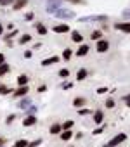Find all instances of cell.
Instances as JSON below:
<instances>
[{"label":"cell","mask_w":130,"mask_h":147,"mask_svg":"<svg viewBox=\"0 0 130 147\" xmlns=\"http://www.w3.org/2000/svg\"><path fill=\"white\" fill-rule=\"evenodd\" d=\"M30 106H31V99H30L28 95H26V97H23V99L19 100V104H18V107H19L21 111H26Z\"/></svg>","instance_id":"obj_12"},{"label":"cell","mask_w":130,"mask_h":147,"mask_svg":"<svg viewBox=\"0 0 130 147\" xmlns=\"http://www.w3.org/2000/svg\"><path fill=\"white\" fill-rule=\"evenodd\" d=\"M52 31H54L56 35H64V33L70 31V26H68L66 23H59V24H56V26L52 28Z\"/></svg>","instance_id":"obj_5"},{"label":"cell","mask_w":130,"mask_h":147,"mask_svg":"<svg viewBox=\"0 0 130 147\" xmlns=\"http://www.w3.org/2000/svg\"><path fill=\"white\" fill-rule=\"evenodd\" d=\"M108 16H82L78 18L80 23H99V21H106Z\"/></svg>","instance_id":"obj_3"},{"label":"cell","mask_w":130,"mask_h":147,"mask_svg":"<svg viewBox=\"0 0 130 147\" xmlns=\"http://www.w3.org/2000/svg\"><path fill=\"white\" fill-rule=\"evenodd\" d=\"M104 106H106V107H108V109H113V107H114V100H113V99H108V100H106V104H104Z\"/></svg>","instance_id":"obj_36"},{"label":"cell","mask_w":130,"mask_h":147,"mask_svg":"<svg viewBox=\"0 0 130 147\" xmlns=\"http://www.w3.org/2000/svg\"><path fill=\"white\" fill-rule=\"evenodd\" d=\"M9 73H11V66H9L7 62L0 64V78H2V76H5V75H9Z\"/></svg>","instance_id":"obj_22"},{"label":"cell","mask_w":130,"mask_h":147,"mask_svg":"<svg viewBox=\"0 0 130 147\" xmlns=\"http://www.w3.org/2000/svg\"><path fill=\"white\" fill-rule=\"evenodd\" d=\"M49 2H61V0H49Z\"/></svg>","instance_id":"obj_49"},{"label":"cell","mask_w":130,"mask_h":147,"mask_svg":"<svg viewBox=\"0 0 130 147\" xmlns=\"http://www.w3.org/2000/svg\"><path fill=\"white\" fill-rule=\"evenodd\" d=\"M14 119H16V114H9V116L5 118V123H7V125H11Z\"/></svg>","instance_id":"obj_39"},{"label":"cell","mask_w":130,"mask_h":147,"mask_svg":"<svg viewBox=\"0 0 130 147\" xmlns=\"http://www.w3.org/2000/svg\"><path fill=\"white\" fill-rule=\"evenodd\" d=\"M78 114L80 116H89V114H92V111L87 109V107H82V109H78Z\"/></svg>","instance_id":"obj_31"},{"label":"cell","mask_w":130,"mask_h":147,"mask_svg":"<svg viewBox=\"0 0 130 147\" xmlns=\"http://www.w3.org/2000/svg\"><path fill=\"white\" fill-rule=\"evenodd\" d=\"M104 130H106V125H104V123H102V125H101V126H99V128H95V130H94V131H92V133H94V135H101V133H102V131H104Z\"/></svg>","instance_id":"obj_33"},{"label":"cell","mask_w":130,"mask_h":147,"mask_svg":"<svg viewBox=\"0 0 130 147\" xmlns=\"http://www.w3.org/2000/svg\"><path fill=\"white\" fill-rule=\"evenodd\" d=\"M9 94H12V88L5 83H0V95H9Z\"/></svg>","instance_id":"obj_24"},{"label":"cell","mask_w":130,"mask_h":147,"mask_svg":"<svg viewBox=\"0 0 130 147\" xmlns=\"http://www.w3.org/2000/svg\"><path fill=\"white\" fill-rule=\"evenodd\" d=\"M37 92H38V94H45V92H47V85H40V87H37Z\"/></svg>","instance_id":"obj_38"},{"label":"cell","mask_w":130,"mask_h":147,"mask_svg":"<svg viewBox=\"0 0 130 147\" xmlns=\"http://www.w3.org/2000/svg\"><path fill=\"white\" fill-rule=\"evenodd\" d=\"M31 40H33V36H31V35H28V33H24L23 36H19V38H18V43H19V45H26V43H30Z\"/></svg>","instance_id":"obj_21"},{"label":"cell","mask_w":130,"mask_h":147,"mask_svg":"<svg viewBox=\"0 0 130 147\" xmlns=\"http://www.w3.org/2000/svg\"><path fill=\"white\" fill-rule=\"evenodd\" d=\"M106 92H108L106 87H99V88H97V94H99V95H102V94H106Z\"/></svg>","instance_id":"obj_41"},{"label":"cell","mask_w":130,"mask_h":147,"mask_svg":"<svg viewBox=\"0 0 130 147\" xmlns=\"http://www.w3.org/2000/svg\"><path fill=\"white\" fill-rule=\"evenodd\" d=\"M12 147H28V140H26V138H19V140L14 142Z\"/></svg>","instance_id":"obj_27"},{"label":"cell","mask_w":130,"mask_h":147,"mask_svg":"<svg viewBox=\"0 0 130 147\" xmlns=\"http://www.w3.org/2000/svg\"><path fill=\"white\" fill-rule=\"evenodd\" d=\"M28 5V0H14V4L11 5L12 7V11H21V9H24Z\"/></svg>","instance_id":"obj_13"},{"label":"cell","mask_w":130,"mask_h":147,"mask_svg":"<svg viewBox=\"0 0 130 147\" xmlns=\"http://www.w3.org/2000/svg\"><path fill=\"white\" fill-rule=\"evenodd\" d=\"M54 16H56L57 19H73V18H75V12H73L71 9H62V7H61Z\"/></svg>","instance_id":"obj_2"},{"label":"cell","mask_w":130,"mask_h":147,"mask_svg":"<svg viewBox=\"0 0 130 147\" xmlns=\"http://www.w3.org/2000/svg\"><path fill=\"white\" fill-rule=\"evenodd\" d=\"M92 121H94L95 125H102V121H104V113H102L101 109L94 111V114H92Z\"/></svg>","instance_id":"obj_9"},{"label":"cell","mask_w":130,"mask_h":147,"mask_svg":"<svg viewBox=\"0 0 130 147\" xmlns=\"http://www.w3.org/2000/svg\"><path fill=\"white\" fill-rule=\"evenodd\" d=\"M89 50H90V47H89V45H85V43H82L75 54H77L78 57H83V55H87V54H89Z\"/></svg>","instance_id":"obj_17"},{"label":"cell","mask_w":130,"mask_h":147,"mask_svg":"<svg viewBox=\"0 0 130 147\" xmlns=\"http://www.w3.org/2000/svg\"><path fill=\"white\" fill-rule=\"evenodd\" d=\"M33 26H35V30H37V33H38L40 36H45V35L49 33V30H47V26H45L43 23H40V21H37V23H35Z\"/></svg>","instance_id":"obj_8"},{"label":"cell","mask_w":130,"mask_h":147,"mask_svg":"<svg viewBox=\"0 0 130 147\" xmlns=\"http://www.w3.org/2000/svg\"><path fill=\"white\" fill-rule=\"evenodd\" d=\"M71 87H73V83H71V82H66V83H62V85H61V88H62V90H70Z\"/></svg>","instance_id":"obj_37"},{"label":"cell","mask_w":130,"mask_h":147,"mask_svg":"<svg viewBox=\"0 0 130 147\" xmlns=\"http://www.w3.org/2000/svg\"><path fill=\"white\" fill-rule=\"evenodd\" d=\"M87 76H89V71H87L85 67H80V69L77 71V80H78V82H83Z\"/></svg>","instance_id":"obj_19"},{"label":"cell","mask_w":130,"mask_h":147,"mask_svg":"<svg viewBox=\"0 0 130 147\" xmlns=\"http://www.w3.org/2000/svg\"><path fill=\"white\" fill-rule=\"evenodd\" d=\"M127 140V133H118V135H114L109 142H106V145L104 147H118L121 142H125Z\"/></svg>","instance_id":"obj_1"},{"label":"cell","mask_w":130,"mask_h":147,"mask_svg":"<svg viewBox=\"0 0 130 147\" xmlns=\"http://www.w3.org/2000/svg\"><path fill=\"white\" fill-rule=\"evenodd\" d=\"M28 82H30L28 75H19L18 76V87H24V85H28Z\"/></svg>","instance_id":"obj_23"},{"label":"cell","mask_w":130,"mask_h":147,"mask_svg":"<svg viewBox=\"0 0 130 147\" xmlns=\"http://www.w3.org/2000/svg\"><path fill=\"white\" fill-rule=\"evenodd\" d=\"M71 57H73V50H71V49H64V50H62V59H64V61H70Z\"/></svg>","instance_id":"obj_26"},{"label":"cell","mask_w":130,"mask_h":147,"mask_svg":"<svg viewBox=\"0 0 130 147\" xmlns=\"http://www.w3.org/2000/svg\"><path fill=\"white\" fill-rule=\"evenodd\" d=\"M0 144H5V138H2V137H0Z\"/></svg>","instance_id":"obj_48"},{"label":"cell","mask_w":130,"mask_h":147,"mask_svg":"<svg viewBox=\"0 0 130 147\" xmlns=\"http://www.w3.org/2000/svg\"><path fill=\"white\" fill-rule=\"evenodd\" d=\"M5 28H7V31H12V30H14V24H12V23H9Z\"/></svg>","instance_id":"obj_46"},{"label":"cell","mask_w":130,"mask_h":147,"mask_svg":"<svg viewBox=\"0 0 130 147\" xmlns=\"http://www.w3.org/2000/svg\"><path fill=\"white\" fill-rule=\"evenodd\" d=\"M59 137H61V140H62V142H68L70 138H73V137H75V133H73L71 130H64V131H61V133H59Z\"/></svg>","instance_id":"obj_16"},{"label":"cell","mask_w":130,"mask_h":147,"mask_svg":"<svg viewBox=\"0 0 130 147\" xmlns=\"http://www.w3.org/2000/svg\"><path fill=\"white\" fill-rule=\"evenodd\" d=\"M71 42L73 43H82L83 42V36H82V33L78 30H73L71 31Z\"/></svg>","instance_id":"obj_14"},{"label":"cell","mask_w":130,"mask_h":147,"mask_svg":"<svg viewBox=\"0 0 130 147\" xmlns=\"http://www.w3.org/2000/svg\"><path fill=\"white\" fill-rule=\"evenodd\" d=\"M42 138H37V140H33V142H28V147H38V145H42Z\"/></svg>","instance_id":"obj_32"},{"label":"cell","mask_w":130,"mask_h":147,"mask_svg":"<svg viewBox=\"0 0 130 147\" xmlns=\"http://www.w3.org/2000/svg\"><path fill=\"white\" fill-rule=\"evenodd\" d=\"M18 35H19V30H16V28H14L12 31H7V35L4 36V40H5V42H7V40H12V38H16Z\"/></svg>","instance_id":"obj_25"},{"label":"cell","mask_w":130,"mask_h":147,"mask_svg":"<svg viewBox=\"0 0 130 147\" xmlns=\"http://www.w3.org/2000/svg\"><path fill=\"white\" fill-rule=\"evenodd\" d=\"M59 9H61V2H49L45 12H47V14H56Z\"/></svg>","instance_id":"obj_7"},{"label":"cell","mask_w":130,"mask_h":147,"mask_svg":"<svg viewBox=\"0 0 130 147\" xmlns=\"http://www.w3.org/2000/svg\"><path fill=\"white\" fill-rule=\"evenodd\" d=\"M61 61V57H57V55H52V57H47V59H43L40 64L43 66V67H47V66H52V64H57Z\"/></svg>","instance_id":"obj_11"},{"label":"cell","mask_w":130,"mask_h":147,"mask_svg":"<svg viewBox=\"0 0 130 147\" xmlns=\"http://www.w3.org/2000/svg\"><path fill=\"white\" fill-rule=\"evenodd\" d=\"M61 131H62L61 123H52V125H50V128H49V133H50V135H59Z\"/></svg>","instance_id":"obj_18"},{"label":"cell","mask_w":130,"mask_h":147,"mask_svg":"<svg viewBox=\"0 0 130 147\" xmlns=\"http://www.w3.org/2000/svg\"><path fill=\"white\" fill-rule=\"evenodd\" d=\"M101 36H102V33H101L99 30L92 31V35H90V38H92V40H95V42H99V40H101Z\"/></svg>","instance_id":"obj_30"},{"label":"cell","mask_w":130,"mask_h":147,"mask_svg":"<svg viewBox=\"0 0 130 147\" xmlns=\"http://www.w3.org/2000/svg\"><path fill=\"white\" fill-rule=\"evenodd\" d=\"M121 16H123L125 19H130V9H127V11H123V12H121Z\"/></svg>","instance_id":"obj_42"},{"label":"cell","mask_w":130,"mask_h":147,"mask_svg":"<svg viewBox=\"0 0 130 147\" xmlns=\"http://www.w3.org/2000/svg\"><path fill=\"white\" fill-rule=\"evenodd\" d=\"M0 147H5V144H0Z\"/></svg>","instance_id":"obj_50"},{"label":"cell","mask_w":130,"mask_h":147,"mask_svg":"<svg viewBox=\"0 0 130 147\" xmlns=\"http://www.w3.org/2000/svg\"><path fill=\"white\" fill-rule=\"evenodd\" d=\"M57 75H59V78H64V80H66V78L70 76V69L62 67V69H59V73H57Z\"/></svg>","instance_id":"obj_29"},{"label":"cell","mask_w":130,"mask_h":147,"mask_svg":"<svg viewBox=\"0 0 130 147\" xmlns=\"http://www.w3.org/2000/svg\"><path fill=\"white\" fill-rule=\"evenodd\" d=\"M114 30L123 31V33H130V23H116L114 24Z\"/></svg>","instance_id":"obj_15"},{"label":"cell","mask_w":130,"mask_h":147,"mask_svg":"<svg viewBox=\"0 0 130 147\" xmlns=\"http://www.w3.org/2000/svg\"><path fill=\"white\" fill-rule=\"evenodd\" d=\"M28 92H30V87H28V85H24V87H18L16 90H12V97H16V99H23V97L28 95Z\"/></svg>","instance_id":"obj_4"},{"label":"cell","mask_w":130,"mask_h":147,"mask_svg":"<svg viewBox=\"0 0 130 147\" xmlns=\"http://www.w3.org/2000/svg\"><path fill=\"white\" fill-rule=\"evenodd\" d=\"M38 123V119H37V116L35 114H31V116H26L24 119H23V126H26V128H30V126H35Z\"/></svg>","instance_id":"obj_10"},{"label":"cell","mask_w":130,"mask_h":147,"mask_svg":"<svg viewBox=\"0 0 130 147\" xmlns=\"http://www.w3.org/2000/svg\"><path fill=\"white\" fill-rule=\"evenodd\" d=\"M123 100H125L127 107H130V94H128V95H125V97H123Z\"/></svg>","instance_id":"obj_44"},{"label":"cell","mask_w":130,"mask_h":147,"mask_svg":"<svg viewBox=\"0 0 130 147\" xmlns=\"http://www.w3.org/2000/svg\"><path fill=\"white\" fill-rule=\"evenodd\" d=\"M4 62H5V55L0 52V64H4Z\"/></svg>","instance_id":"obj_45"},{"label":"cell","mask_w":130,"mask_h":147,"mask_svg":"<svg viewBox=\"0 0 130 147\" xmlns=\"http://www.w3.org/2000/svg\"><path fill=\"white\" fill-rule=\"evenodd\" d=\"M12 4H14V0H0V5H2V7H9Z\"/></svg>","instance_id":"obj_34"},{"label":"cell","mask_w":130,"mask_h":147,"mask_svg":"<svg viewBox=\"0 0 130 147\" xmlns=\"http://www.w3.org/2000/svg\"><path fill=\"white\" fill-rule=\"evenodd\" d=\"M73 125H75V123H73L71 119H68V121L61 123V128H62V131H64V130H71V128H73Z\"/></svg>","instance_id":"obj_28"},{"label":"cell","mask_w":130,"mask_h":147,"mask_svg":"<svg viewBox=\"0 0 130 147\" xmlns=\"http://www.w3.org/2000/svg\"><path fill=\"white\" fill-rule=\"evenodd\" d=\"M35 113H37V106H30V107L26 109V114H28V116H31V114H35Z\"/></svg>","instance_id":"obj_35"},{"label":"cell","mask_w":130,"mask_h":147,"mask_svg":"<svg viewBox=\"0 0 130 147\" xmlns=\"http://www.w3.org/2000/svg\"><path fill=\"white\" fill-rule=\"evenodd\" d=\"M85 104H87V99H85V97H77V99H73V106H75L77 109H82Z\"/></svg>","instance_id":"obj_20"},{"label":"cell","mask_w":130,"mask_h":147,"mask_svg":"<svg viewBox=\"0 0 130 147\" xmlns=\"http://www.w3.org/2000/svg\"><path fill=\"white\" fill-rule=\"evenodd\" d=\"M33 18H35L33 12H26V14H24V19H26V21H33Z\"/></svg>","instance_id":"obj_40"},{"label":"cell","mask_w":130,"mask_h":147,"mask_svg":"<svg viewBox=\"0 0 130 147\" xmlns=\"http://www.w3.org/2000/svg\"><path fill=\"white\" fill-rule=\"evenodd\" d=\"M2 35H4V24L0 23V36H2Z\"/></svg>","instance_id":"obj_47"},{"label":"cell","mask_w":130,"mask_h":147,"mask_svg":"<svg viewBox=\"0 0 130 147\" xmlns=\"http://www.w3.org/2000/svg\"><path fill=\"white\" fill-rule=\"evenodd\" d=\"M95 50H97L99 54H104L106 50H109V42L104 40V38H101V40L97 42V45H95Z\"/></svg>","instance_id":"obj_6"},{"label":"cell","mask_w":130,"mask_h":147,"mask_svg":"<svg viewBox=\"0 0 130 147\" xmlns=\"http://www.w3.org/2000/svg\"><path fill=\"white\" fill-rule=\"evenodd\" d=\"M31 55H33L31 50H24V59H31Z\"/></svg>","instance_id":"obj_43"}]
</instances>
